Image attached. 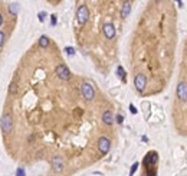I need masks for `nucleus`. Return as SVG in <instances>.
I'll use <instances>...</instances> for the list:
<instances>
[{"label":"nucleus","mask_w":187,"mask_h":176,"mask_svg":"<svg viewBox=\"0 0 187 176\" xmlns=\"http://www.w3.org/2000/svg\"><path fill=\"white\" fill-rule=\"evenodd\" d=\"M176 95H177V101L181 104L187 103V84L184 81H180L176 90Z\"/></svg>","instance_id":"nucleus-1"},{"label":"nucleus","mask_w":187,"mask_h":176,"mask_svg":"<svg viewBox=\"0 0 187 176\" xmlns=\"http://www.w3.org/2000/svg\"><path fill=\"white\" fill-rule=\"evenodd\" d=\"M55 75L61 79V81H69L71 79V71L68 69V66L65 64H58L55 68Z\"/></svg>","instance_id":"nucleus-2"},{"label":"nucleus","mask_w":187,"mask_h":176,"mask_svg":"<svg viewBox=\"0 0 187 176\" xmlns=\"http://www.w3.org/2000/svg\"><path fill=\"white\" fill-rule=\"evenodd\" d=\"M81 93H82V97L86 100V101H92L94 97H95V91H94V87L88 82H83L81 85Z\"/></svg>","instance_id":"nucleus-3"},{"label":"nucleus","mask_w":187,"mask_h":176,"mask_svg":"<svg viewBox=\"0 0 187 176\" xmlns=\"http://www.w3.org/2000/svg\"><path fill=\"white\" fill-rule=\"evenodd\" d=\"M0 123H2V129H3V133H5V134L12 133V130H13V118H12V116H10L9 113H6V114L2 117Z\"/></svg>","instance_id":"nucleus-4"},{"label":"nucleus","mask_w":187,"mask_h":176,"mask_svg":"<svg viewBox=\"0 0 187 176\" xmlns=\"http://www.w3.org/2000/svg\"><path fill=\"white\" fill-rule=\"evenodd\" d=\"M88 18H89L88 6L81 5V6L78 7V12H76V20H78V23H79V25H85L86 20H88Z\"/></svg>","instance_id":"nucleus-5"},{"label":"nucleus","mask_w":187,"mask_h":176,"mask_svg":"<svg viewBox=\"0 0 187 176\" xmlns=\"http://www.w3.org/2000/svg\"><path fill=\"white\" fill-rule=\"evenodd\" d=\"M134 85L137 88L138 93H144L145 87H147V78L144 76V74H137L134 78Z\"/></svg>","instance_id":"nucleus-6"},{"label":"nucleus","mask_w":187,"mask_h":176,"mask_svg":"<svg viewBox=\"0 0 187 176\" xmlns=\"http://www.w3.org/2000/svg\"><path fill=\"white\" fill-rule=\"evenodd\" d=\"M110 147H111V141L110 139H107L105 136H101L98 139V150L101 154H107L110 152Z\"/></svg>","instance_id":"nucleus-7"},{"label":"nucleus","mask_w":187,"mask_h":176,"mask_svg":"<svg viewBox=\"0 0 187 176\" xmlns=\"http://www.w3.org/2000/svg\"><path fill=\"white\" fill-rule=\"evenodd\" d=\"M102 30H104V35H105L107 39H114V36H115V28H114L112 23H105L102 26Z\"/></svg>","instance_id":"nucleus-8"},{"label":"nucleus","mask_w":187,"mask_h":176,"mask_svg":"<svg viewBox=\"0 0 187 176\" xmlns=\"http://www.w3.org/2000/svg\"><path fill=\"white\" fill-rule=\"evenodd\" d=\"M50 163H52V167L55 172H62L63 170V159L62 157H52L50 159Z\"/></svg>","instance_id":"nucleus-9"},{"label":"nucleus","mask_w":187,"mask_h":176,"mask_svg":"<svg viewBox=\"0 0 187 176\" xmlns=\"http://www.w3.org/2000/svg\"><path fill=\"white\" fill-rule=\"evenodd\" d=\"M112 121H114V118H112V111H111V110H105V111L102 113V123L107 124V126H111Z\"/></svg>","instance_id":"nucleus-10"},{"label":"nucleus","mask_w":187,"mask_h":176,"mask_svg":"<svg viewBox=\"0 0 187 176\" xmlns=\"http://www.w3.org/2000/svg\"><path fill=\"white\" fill-rule=\"evenodd\" d=\"M130 10H131V3L130 2H125L122 5V9H121V18H127L130 15Z\"/></svg>","instance_id":"nucleus-11"},{"label":"nucleus","mask_w":187,"mask_h":176,"mask_svg":"<svg viewBox=\"0 0 187 176\" xmlns=\"http://www.w3.org/2000/svg\"><path fill=\"white\" fill-rule=\"evenodd\" d=\"M157 159H158V156H157V153L155 152H151L150 154H147V157H145V164H150V163H155L157 162Z\"/></svg>","instance_id":"nucleus-12"},{"label":"nucleus","mask_w":187,"mask_h":176,"mask_svg":"<svg viewBox=\"0 0 187 176\" xmlns=\"http://www.w3.org/2000/svg\"><path fill=\"white\" fill-rule=\"evenodd\" d=\"M39 46L40 48H48L49 46V38L48 36H40V39H39Z\"/></svg>","instance_id":"nucleus-13"},{"label":"nucleus","mask_w":187,"mask_h":176,"mask_svg":"<svg viewBox=\"0 0 187 176\" xmlns=\"http://www.w3.org/2000/svg\"><path fill=\"white\" fill-rule=\"evenodd\" d=\"M117 72H118V75L121 76V79L125 81V72H124V68H122V66H118V68H117Z\"/></svg>","instance_id":"nucleus-14"},{"label":"nucleus","mask_w":187,"mask_h":176,"mask_svg":"<svg viewBox=\"0 0 187 176\" xmlns=\"http://www.w3.org/2000/svg\"><path fill=\"white\" fill-rule=\"evenodd\" d=\"M9 9H10V12H12L13 15H16V13H17V10H19L17 5H10V7H9Z\"/></svg>","instance_id":"nucleus-15"},{"label":"nucleus","mask_w":187,"mask_h":176,"mask_svg":"<svg viewBox=\"0 0 187 176\" xmlns=\"http://www.w3.org/2000/svg\"><path fill=\"white\" fill-rule=\"evenodd\" d=\"M16 176H26V175H25V169H23V167H17Z\"/></svg>","instance_id":"nucleus-16"},{"label":"nucleus","mask_w":187,"mask_h":176,"mask_svg":"<svg viewBox=\"0 0 187 176\" xmlns=\"http://www.w3.org/2000/svg\"><path fill=\"white\" fill-rule=\"evenodd\" d=\"M65 52H66L68 55H73V53H75V49L71 48V46H66V48H65Z\"/></svg>","instance_id":"nucleus-17"},{"label":"nucleus","mask_w":187,"mask_h":176,"mask_svg":"<svg viewBox=\"0 0 187 176\" xmlns=\"http://www.w3.org/2000/svg\"><path fill=\"white\" fill-rule=\"evenodd\" d=\"M137 167H138V163H134V164H133V167H131V172H130V176H133V175L135 173V170H137Z\"/></svg>","instance_id":"nucleus-18"},{"label":"nucleus","mask_w":187,"mask_h":176,"mask_svg":"<svg viewBox=\"0 0 187 176\" xmlns=\"http://www.w3.org/2000/svg\"><path fill=\"white\" fill-rule=\"evenodd\" d=\"M3 42H5V33H3V32H0V46L3 45Z\"/></svg>","instance_id":"nucleus-19"},{"label":"nucleus","mask_w":187,"mask_h":176,"mask_svg":"<svg viewBox=\"0 0 187 176\" xmlns=\"http://www.w3.org/2000/svg\"><path fill=\"white\" fill-rule=\"evenodd\" d=\"M45 15H46L45 12H40V13H39V20H40V22H43V20H45Z\"/></svg>","instance_id":"nucleus-20"},{"label":"nucleus","mask_w":187,"mask_h":176,"mask_svg":"<svg viewBox=\"0 0 187 176\" xmlns=\"http://www.w3.org/2000/svg\"><path fill=\"white\" fill-rule=\"evenodd\" d=\"M50 25H52V26H55V25H56V16H55V15L50 18Z\"/></svg>","instance_id":"nucleus-21"},{"label":"nucleus","mask_w":187,"mask_h":176,"mask_svg":"<svg viewBox=\"0 0 187 176\" xmlns=\"http://www.w3.org/2000/svg\"><path fill=\"white\" fill-rule=\"evenodd\" d=\"M122 120H124V117H122L121 114H118V116H117V121H118V123H122Z\"/></svg>","instance_id":"nucleus-22"},{"label":"nucleus","mask_w":187,"mask_h":176,"mask_svg":"<svg viewBox=\"0 0 187 176\" xmlns=\"http://www.w3.org/2000/svg\"><path fill=\"white\" fill-rule=\"evenodd\" d=\"M130 110H131V113H133V114H135V113H137V110H135V107H134L133 104L130 106Z\"/></svg>","instance_id":"nucleus-23"},{"label":"nucleus","mask_w":187,"mask_h":176,"mask_svg":"<svg viewBox=\"0 0 187 176\" xmlns=\"http://www.w3.org/2000/svg\"><path fill=\"white\" fill-rule=\"evenodd\" d=\"M3 23V18H2V15H0V25Z\"/></svg>","instance_id":"nucleus-24"}]
</instances>
